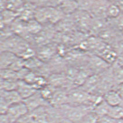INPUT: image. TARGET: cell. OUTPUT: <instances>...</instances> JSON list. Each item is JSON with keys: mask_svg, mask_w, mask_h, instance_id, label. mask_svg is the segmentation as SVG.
<instances>
[{"mask_svg": "<svg viewBox=\"0 0 123 123\" xmlns=\"http://www.w3.org/2000/svg\"><path fill=\"white\" fill-rule=\"evenodd\" d=\"M13 123H31L30 121V120H29L27 117V114L25 116H24L23 117H22L21 119H20L19 121H16V122Z\"/></svg>", "mask_w": 123, "mask_h": 123, "instance_id": "4316f807", "label": "cell"}, {"mask_svg": "<svg viewBox=\"0 0 123 123\" xmlns=\"http://www.w3.org/2000/svg\"><path fill=\"white\" fill-rule=\"evenodd\" d=\"M111 74L116 85L123 83V67L118 64L117 62L110 67Z\"/></svg>", "mask_w": 123, "mask_h": 123, "instance_id": "9a60e30c", "label": "cell"}, {"mask_svg": "<svg viewBox=\"0 0 123 123\" xmlns=\"http://www.w3.org/2000/svg\"><path fill=\"white\" fill-rule=\"evenodd\" d=\"M0 123H12L6 114H1Z\"/></svg>", "mask_w": 123, "mask_h": 123, "instance_id": "484cf974", "label": "cell"}, {"mask_svg": "<svg viewBox=\"0 0 123 123\" xmlns=\"http://www.w3.org/2000/svg\"><path fill=\"white\" fill-rule=\"evenodd\" d=\"M79 5L78 10L90 12L94 1H77Z\"/></svg>", "mask_w": 123, "mask_h": 123, "instance_id": "603a6c76", "label": "cell"}, {"mask_svg": "<svg viewBox=\"0 0 123 123\" xmlns=\"http://www.w3.org/2000/svg\"><path fill=\"white\" fill-rule=\"evenodd\" d=\"M114 120L123 119V109L120 105L115 106H110L107 115Z\"/></svg>", "mask_w": 123, "mask_h": 123, "instance_id": "e0dca14e", "label": "cell"}, {"mask_svg": "<svg viewBox=\"0 0 123 123\" xmlns=\"http://www.w3.org/2000/svg\"><path fill=\"white\" fill-rule=\"evenodd\" d=\"M110 106L105 101L104 99H103L100 103H99L97 105L95 106L93 109V111L99 117L107 116Z\"/></svg>", "mask_w": 123, "mask_h": 123, "instance_id": "2e32d148", "label": "cell"}, {"mask_svg": "<svg viewBox=\"0 0 123 123\" xmlns=\"http://www.w3.org/2000/svg\"><path fill=\"white\" fill-rule=\"evenodd\" d=\"M1 79L4 80H19L17 72L10 68L1 69Z\"/></svg>", "mask_w": 123, "mask_h": 123, "instance_id": "7402d4cb", "label": "cell"}, {"mask_svg": "<svg viewBox=\"0 0 123 123\" xmlns=\"http://www.w3.org/2000/svg\"><path fill=\"white\" fill-rule=\"evenodd\" d=\"M18 81L16 80L1 79V90L13 91L16 90L18 86Z\"/></svg>", "mask_w": 123, "mask_h": 123, "instance_id": "ac0fdd59", "label": "cell"}, {"mask_svg": "<svg viewBox=\"0 0 123 123\" xmlns=\"http://www.w3.org/2000/svg\"><path fill=\"white\" fill-rule=\"evenodd\" d=\"M29 47V45L20 36H11L1 40V51H9L19 56Z\"/></svg>", "mask_w": 123, "mask_h": 123, "instance_id": "3957f363", "label": "cell"}, {"mask_svg": "<svg viewBox=\"0 0 123 123\" xmlns=\"http://www.w3.org/2000/svg\"><path fill=\"white\" fill-rule=\"evenodd\" d=\"M18 56L9 51H1L0 55V68L1 69L10 68L12 64L17 59Z\"/></svg>", "mask_w": 123, "mask_h": 123, "instance_id": "7c38bea8", "label": "cell"}, {"mask_svg": "<svg viewBox=\"0 0 123 123\" xmlns=\"http://www.w3.org/2000/svg\"><path fill=\"white\" fill-rule=\"evenodd\" d=\"M120 106H121V107H122V108L123 109V99L122 102H121V104H120Z\"/></svg>", "mask_w": 123, "mask_h": 123, "instance_id": "f1b7e54d", "label": "cell"}, {"mask_svg": "<svg viewBox=\"0 0 123 123\" xmlns=\"http://www.w3.org/2000/svg\"><path fill=\"white\" fill-rule=\"evenodd\" d=\"M112 20H114V25L117 29L118 30L123 31V13H121L118 17Z\"/></svg>", "mask_w": 123, "mask_h": 123, "instance_id": "cb8c5ba5", "label": "cell"}, {"mask_svg": "<svg viewBox=\"0 0 123 123\" xmlns=\"http://www.w3.org/2000/svg\"><path fill=\"white\" fill-rule=\"evenodd\" d=\"M16 90L23 100L29 98L39 91L34 85L27 83L24 80L18 81V86Z\"/></svg>", "mask_w": 123, "mask_h": 123, "instance_id": "30bf717a", "label": "cell"}, {"mask_svg": "<svg viewBox=\"0 0 123 123\" xmlns=\"http://www.w3.org/2000/svg\"></svg>", "mask_w": 123, "mask_h": 123, "instance_id": "f546056e", "label": "cell"}, {"mask_svg": "<svg viewBox=\"0 0 123 123\" xmlns=\"http://www.w3.org/2000/svg\"><path fill=\"white\" fill-rule=\"evenodd\" d=\"M51 47H48L47 45L46 47H42L41 49L37 52V55H38V58L42 61H45L51 58V56H53L54 54V48H51Z\"/></svg>", "mask_w": 123, "mask_h": 123, "instance_id": "ffe728a7", "label": "cell"}, {"mask_svg": "<svg viewBox=\"0 0 123 123\" xmlns=\"http://www.w3.org/2000/svg\"><path fill=\"white\" fill-rule=\"evenodd\" d=\"M64 118L73 123H79L85 116L93 110L91 106L66 104L59 108Z\"/></svg>", "mask_w": 123, "mask_h": 123, "instance_id": "7a4b0ae2", "label": "cell"}, {"mask_svg": "<svg viewBox=\"0 0 123 123\" xmlns=\"http://www.w3.org/2000/svg\"><path fill=\"white\" fill-rule=\"evenodd\" d=\"M121 13V10L116 4L114 2H110L107 9L106 12V17L110 18V19H114L118 17Z\"/></svg>", "mask_w": 123, "mask_h": 123, "instance_id": "d6986e66", "label": "cell"}, {"mask_svg": "<svg viewBox=\"0 0 123 123\" xmlns=\"http://www.w3.org/2000/svg\"><path fill=\"white\" fill-rule=\"evenodd\" d=\"M49 103L56 108L68 104V91L66 88H56Z\"/></svg>", "mask_w": 123, "mask_h": 123, "instance_id": "8992f818", "label": "cell"}, {"mask_svg": "<svg viewBox=\"0 0 123 123\" xmlns=\"http://www.w3.org/2000/svg\"><path fill=\"white\" fill-rule=\"evenodd\" d=\"M103 98L105 101L110 106L120 105L123 100L119 93L114 89L106 92L103 95Z\"/></svg>", "mask_w": 123, "mask_h": 123, "instance_id": "4fadbf2b", "label": "cell"}, {"mask_svg": "<svg viewBox=\"0 0 123 123\" xmlns=\"http://www.w3.org/2000/svg\"><path fill=\"white\" fill-rule=\"evenodd\" d=\"M23 102L28 107L29 112L37 109L39 107L50 105L48 102L43 98L39 91L29 98L23 100Z\"/></svg>", "mask_w": 123, "mask_h": 123, "instance_id": "52a82bcc", "label": "cell"}, {"mask_svg": "<svg viewBox=\"0 0 123 123\" xmlns=\"http://www.w3.org/2000/svg\"><path fill=\"white\" fill-rule=\"evenodd\" d=\"M29 113L28 107L23 100L9 106L6 114L11 122L13 123L19 121Z\"/></svg>", "mask_w": 123, "mask_h": 123, "instance_id": "277c9868", "label": "cell"}, {"mask_svg": "<svg viewBox=\"0 0 123 123\" xmlns=\"http://www.w3.org/2000/svg\"><path fill=\"white\" fill-rule=\"evenodd\" d=\"M48 84L55 88H66L69 82L66 74L55 73L47 77Z\"/></svg>", "mask_w": 123, "mask_h": 123, "instance_id": "ba28073f", "label": "cell"}, {"mask_svg": "<svg viewBox=\"0 0 123 123\" xmlns=\"http://www.w3.org/2000/svg\"><path fill=\"white\" fill-rule=\"evenodd\" d=\"M110 3L109 1H94L89 13L91 14V16L93 15L96 19H102L103 18L106 17L107 9Z\"/></svg>", "mask_w": 123, "mask_h": 123, "instance_id": "9c48e42d", "label": "cell"}, {"mask_svg": "<svg viewBox=\"0 0 123 123\" xmlns=\"http://www.w3.org/2000/svg\"><path fill=\"white\" fill-rule=\"evenodd\" d=\"M58 7L62 11L64 15L65 14L69 15V14L75 12V11L77 9H79V5H78L77 1H60Z\"/></svg>", "mask_w": 123, "mask_h": 123, "instance_id": "5bb4252c", "label": "cell"}, {"mask_svg": "<svg viewBox=\"0 0 123 123\" xmlns=\"http://www.w3.org/2000/svg\"><path fill=\"white\" fill-rule=\"evenodd\" d=\"M64 13L55 6H40L35 10L34 18L40 23H57L63 18Z\"/></svg>", "mask_w": 123, "mask_h": 123, "instance_id": "6da1fadb", "label": "cell"}, {"mask_svg": "<svg viewBox=\"0 0 123 123\" xmlns=\"http://www.w3.org/2000/svg\"><path fill=\"white\" fill-rule=\"evenodd\" d=\"M88 68L93 74L102 73L110 68V65L100 56L91 55L88 58Z\"/></svg>", "mask_w": 123, "mask_h": 123, "instance_id": "5b68a950", "label": "cell"}, {"mask_svg": "<svg viewBox=\"0 0 123 123\" xmlns=\"http://www.w3.org/2000/svg\"><path fill=\"white\" fill-rule=\"evenodd\" d=\"M26 27L27 31L28 33H30V34L39 33L41 30V23H39L36 19H34V20L32 19L30 21H27Z\"/></svg>", "mask_w": 123, "mask_h": 123, "instance_id": "44dd1931", "label": "cell"}, {"mask_svg": "<svg viewBox=\"0 0 123 123\" xmlns=\"http://www.w3.org/2000/svg\"><path fill=\"white\" fill-rule=\"evenodd\" d=\"M114 4L119 7V8L121 10V13H123V1H113Z\"/></svg>", "mask_w": 123, "mask_h": 123, "instance_id": "83f0119b", "label": "cell"}, {"mask_svg": "<svg viewBox=\"0 0 123 123\" xmlns=\"http://www.w3.org/2000/svg\"><path fill=\"white\" fill-rule=\"evenodd\" d=\"M0 99L4 100L9 106L15 103L23 101V99L21 98L17 90H1V99Z\"/></svg>", "mask_w": 123, "mask_h": 123, "instance_id": "8fae6325", "label": "cell"}, {"mask_svg": "<svg viewBox=\"0 0 123 123\" xmlns=\"http://www.w3.org/2000/svg\"><path fill=\"white\" fill-rule=\"evenodd\" d=\"M114 89H115L119 93L120 95L123 99V83L116 86L114 88Z\"/></svg>", "mask_w": 123, "mask_h": 123, "instance_id": "d4e9b609", "label": "cell"}]
</instances>
